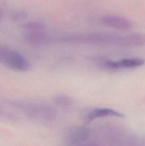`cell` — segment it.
I'll use <instances>...</instances> for the list:
<instances>
[{
	"instance_id": "cell-4",
	"label": "cell",
	"mask_w": 145,
	"mask_h": 146,
	"mask_svg": "<svg viewBox=\"0 0 145 146\" xmlns=\"http://www.w3.org/2000/svg\"><path fill=\"white\" fill-rule=\"evenodd\" d=\"M144 60L139 58H127L118 61H105L102 65L107 68L112 70L134 68L144 64Z\"/></svg>"
},
{
	"instance_id": "cell-5",
	"label": "cell",
	"mask_w": 145,
	"mask_h": 146,
	"mask_svg": "<svg viewBox=\"0 0 145 146\" xmlns=\"http://www.w3.org/2000/svg\"><path fill=\"white\" fill-rule=\"evenodd\" d=\"M102 22L107 27L122 31H128L133 27V24L130 20L119 16H104L102 18Z\"/></svg>"
},
{
	"instance_id": "cell-11",
	"label": "cell",
	"mask_w": 145,
	"mask_h": 146,
	"mask_svg": "<svg viewBox=\"0 0 145 146\" xmlns=\"http://www.w3.org/2000/svg\"><path fill=\"white\" fill-rule=\"evenodd\" d=\"M24 28L27 31H44V26L36 21H28L24 24Z\"/></svg>"
},
{
	"instance_id": "cell-7",
	"label": "cell",
	"mask_w": 145,
	"mask_h": 146,
	"mask_svg": "<svg viewBox=\"0 0 145 146\" xmlns=\"http://www.w3.org/2000/svg\"><path fill=\"white\" fill-rule=\"evenodd\" d=\"M105 117H115V118H123L124 115L120 112L108 108H95L91 111L85 118V123H90L93 121Z\"/></svg>"
},
{
	"instance_id": "cell-3",
	"label": "cell",
	"mask_w": 145,
	"mask_h": 146,
	"mask_svg": "<svg viewBox=\"0 0 145 146\" xmlns=\"http://www.w3.org/2000/svg\"><path fill=\"white\" fill-rule=\"evenodd\" d=\"M0 63L17 71H28L31 68L28 60L19 53L7 46H0Z\"/></svg>"
},
{
	"instance_id": "cell-6",
	"label": "cell",
	"mask_w": 145,
	"mask_h": 146,
	"mask_svg": "<svg viewBox=\"0 0 145 146\" xmlns=\"http://www.w3.org/2000/svg\"><path fill=\"white\" fill-rule=\"evenodd\" d=\"M90 130L85 127H76L70 131L65 138L67 145H80L86 141L90 136Z\"/></svg>"
},
{
	"instance_id": "cell-10",
	"label": "cell",
	"mask_w": 145,
	"mask_h": 146,
	"mask_svg": "<svg viewBox=\"0 0 145 146\" xmlns=\"http://www.w3.org/2000/svg\"><path fill=\"white\" fill-rule=\"evenodd\" d=\"M55 104L61 107H68L73 104V99L66 95H59L54 98Z\"/></svg>"
},
{
	"instance_id": "cell-8",
	"label": "cell",
	"mask_w": 145,
	"mask_h": 146,
	"mask_svg": "<svg viewBox=\"0 0 145 146\" xmlns=\"http://www.w3.org/2000/svg\"><path fill=\"white\" fill-rule=\"evenodd\" d=\"M25 39L34 46H42L49 44L53 41V38L44 31H28L25 36Z\"/></svg>"
},
{
	"instance_id": "cell-9",
	"label": "cell",
	"mask_w": 145,
	"mask_h": 146,
	"mask_svg": "<svg viewBox=\"0 0 145 146\" xmlns=\"http://www.w3.org/2000/svg\"><path fill=\"white\" fill-rule=\"evenodd\" d=\"M116 44L125 46H145V34H133L118 37Z\"/></svg>"
},
{
	"instance_id": "cell-2",
	"label": "cell",
	"mask_w": 145,
	"mask_h": 146,
	"mask_svg": "<svg viewBox=\"0 0 145 146\" xmlns=\"http://www.w3.org/2000/svg\"><path fill=\"white\" fill-rule=\"evenodd\" d=\"M15 106L26 115L40 121H51L56 117V111L48 104L37 102L20 101L15 103Z\"/></svg>"
},
{
	"instance_id": "cell-1",
	"label": "cell",
	"mask_w": 145,
	"mask_h": 146,
	"mask_svg": "<svg viewBox=\"0 0 145 146\" xmlns=\"http://www.w3.org/2000/svg\"><path fill=\"white\" fill-rule=\"evenodd\" d=\"M118 37L119 36L108 33H90L53 38L52 42L80 44H116Z\"/></svg>"
},
{
	"instance_id": "cell-12",
	"label": "cell",
	"mask_w": 145,
	"mask_h": 146,
	"mask_svg": "<svg viewBox=\"0 0 145 146\" xmlns=\"http://www.w3.org/2000/svg\"><path fill=\"white\" fill-rule=\"evenodd\" d=\"M28 14L26 12L23 11H16L12 14V19L14 21H21V20H24L27 18Z\"/></svg>"
},
{
	"instance_id": "cell-13",
	"label": "cell",
	"mask_w": 145,
	"mask_h": 146,
	"mask_svg": "<svg viewBox=\"0 0 145 146\" xmlns=\"http://www.w3.org/2000/svg\"><path fill=\"white\" fill-rule=\"evenodd\" d=\"M2 19H3V11L1 10V9L0 8V22L2 21Z\"/></svg>"
}]
</instances>
